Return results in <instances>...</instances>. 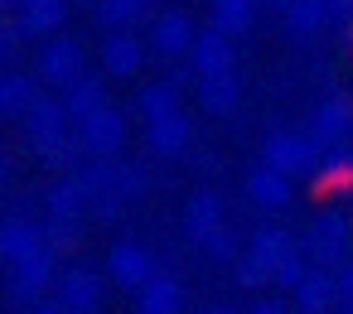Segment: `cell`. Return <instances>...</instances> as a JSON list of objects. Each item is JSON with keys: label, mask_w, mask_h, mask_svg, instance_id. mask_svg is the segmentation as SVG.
<instances>
[{"label": "cell", "mask_w": 353, "mask_h": 314, "mask_svg": "<svg viewBox=\"0 0 353 314\" xmlns=\"http://www.w3.org/2000/svg\"><path fill=\"white\" fill-rule=\"evenodd\" d=\"M25 140L34 145V155L49 169H68V165H78V155H88L83 140L73 136V116H68L63 97L59 102L54 97H39L34 102V112L25 116Z\"/></svg>", "instance_id": "1"}, {"label": "cell", "mask_w": 353, "mask_h": 314, "mask_svg": "<svg viewBox=\"0 0 353 314\" xmlns=\"http://www.w3.org/2000/svg\"><path fill=\"white\" fill-rule=\"evenodd\" d=\"M54 285H59V251H54V247H44V251L15 261V266H10V280H6L10 300L25 304V309H34Z\"/></svg>", "instance_id": "2"}, {"label": "cell", "mask_w": 353, "mask_h": 314, "mask_svg": "<svg viewBox=\"0 0 353 314\" xmlns=\"http://www.w3.org/2000/svg\"><path fill=\"white\" fill-rule=\"evenodd\" d=\"M261 160L266 165H276V169H285L290 179H314V169H319V160H324V145L310 136V131H281V136H271L266 145H261Z\"/></svg>", "instance_id": "3"}, {"label": "cell", "mask_w": 353, "mask_h": 314, "mask_svg": "<svg viewBox=\"0 0 353 314\" xmlns=\"http://www.w3.org/2000/svg\"><path fill=\"white\" fill-rule=\"evenodd\" d=\"M348 242H353V222L343 218V208H324V213L314 218L310 237H305V251H310V261H319V266L334 271V266H343Z\"/></svg>", "instance_id": "4"}, {"label": "cell", "mask_w": 353, "mask_h": 314, "mask_svg": "<svg viewBox=\"0 0 353 314\" xmlns=\"http://www.w3.org/2000/svg\"><path fill=\"white\" fill-rule=\"evenodd\" d=\"M83 189H88V213L97 218H117L126 208V193H121V165L117 160H92L78 169Z\"/></svg>", "instance_id": "5"}, {"label": "cell", "mask_w": 353, "mask_h": 314, "mask_svg": "<svg viewBox=\"0 0 353 314\" xmlns=\"http://www.w3.org/2000/svg\"><path fill=\"white\" fill-rule=\"evenodd\" d=\"M78 140H83V150H88L92 160H117L121 145H126V116L107 102V107H97L88 121H78Z\"/></svg>", "instance_id": "6"}, {"label": "cell", "mask_w": 353, "mask_h": 314, "mask_svg": "<svg viewBox=\"0 0 353 314\" xmlns=\"http://www.w3.org/2000/svg\"><path fill=\"white\" fill-rule=\"evenodd\" d=\"M88 73V54H83V44L78 39H49L44 44V54H39V83L44 87H73L78 78Z\"/></svg>", "instance_id": "7"}, {"label": "cell", "mask_w": 353, "mask_h": 314, "mask_svg": "<svg viewBox=\"0 0 353 314\" xmlns=\"http://www.w3.org/2000/svg\"><path fill=\"white\" fill-rule=\"evenodd\" d=\"M107 275H112L121 290H141V285H150V280L160 275V261H155V251L141 247V242H117L112 256H107Z\"/></svg>", "instance_id": "8"}, {"label": "cell", "mask_w": 353, "mask_h": 314, "mask_svg": "<svg viewBox=\"0 0 353 314\" xmlns=\"http://www.w3.org/2000/svg\"><path fill=\"white\" fill-rule=\"evenodd\" d=\"M150 44H155V54H165V59H189L194 44H199L194 15H189V10H160L155 25H150Z\"/></svg>", "instance_id": "9"}, {"label": "cell", "mask_w": 353, "mask_h": 314, "mask_svg": "<svg viewBox=\"0 0 353 314\" xmlns=\"http://www.w3.org/2000/svg\"><path fill=\"white\" fill-rule=\"evenodd\" d=\"M145 145H150L155 160H184L194 150V121H189V112H170V116L150 121L145 126Z\"/></svg>", "instance_id": "10"}, {"label": "cell", "mask_w": 353, "mask_h": 314, "mask_svg": "<svg viewBox=\"0 0 353 314\" xmlns=\"http://www.w3.org/2000/svg\"><path fill=\"white\" fill-rule=\"evenodd\" d=\"M44 247H49L44 222H34V218H25V213H10L6 222H0V261H6V266L34 256V251H44Z\"/></svg>", "instance_id": "11"}, {"label": "cell", "mask_w": 353, "mask_h": 314, "mask_svg": "<svg viewBox=\"0 0 353 314\" xmlns=\"http://www.w3.org/2000/svg\"><path fill=\"white\" fill-rule=\"evenodd\" d=\"M194 73L199 78H213V73H237V44L228 30H199V44H194Z\"/></svg>", "instance_id": "12"}, {"label": "cell", "mask_w": 353, "mask_h": 314, "mask_svg": "<svg viewBox=\"0 0 353 314\" xmlns=\"http://www.w3.org/2000/svg\"><path fill=\"white\" fill-rule=\"evenodd\" d=\"M54 290H59V304H63L68 314H97V309H102V275L88 271V266L63 271Z\"/></svg>", "instance_id": "13"}, {"label": "cell", "mask_w": 353, "mask_h": 314, "mask_svg": "<svg viewBox=\"0 0 353 314\" xmlns=\"http://www.w3.org/2000/svg\"><path fill=\"white\" fill-rule=\"evenodd\" d=\"M310 136L329 150V145H348V136H353V102L348 97H324L319 107H314V116H310Z\"/></svg>", "instance_id": "14"}, {"label": "cell", "mask_w": 353, "mask_h": 314, "mask_svg": "<svg viewBox=\"0 0 353 314\" xmlns=\"http://www.w3.org/2000/svg\"><path fill=\"white\" fill-rule=\"evenodd\" d=\"M290 295H295V309H300V314H329V309H339V271L310 266V275H305Z\"/></svg>", "instance_id": "15"}, {"label": "cell", "mask_w": 353, "mask_h": 314, "mask_svg": "<svg viewBox=\"0 0 353 314\" xmlns=\"http://www.w3.org/2000/svg\"><path fill=\"white\" fill-rule=\"evenodd\" d=\"M102 68H107L112 78H141V68H145V44H141L131 30H107Z\"/></svg>", "instance_id": "16"}, {"label": "cell", "mask_w": 353, "mask_h": 314, "mask_svg": "<svg viewBox=\"0 0 353 314\" xmlns=\"http://www.w3.org/2000/svg\"><path fill=\"white\" fill-rule=\"evenodd\" d=\"M247 198H252L256 208H266V213H281V208L295 198V189H290V174L261 160V165L247 174Z\"/></svg>", "instance_id": "17"}, {"label": "cell", "mask_w": 353, "mask_h": 314, "mask_svg": "<svg viewBox=\"0 0 353 314\" xmlns=\"http://www.w3.org/2000/svg\"><path fill=\"white\" fill-rule=\"evenodd\" d=\"M223 222H228V208H223L218 189H199V193L184 203V232H189V242H199V247H203Z\"/></svg>", "instance_id": "18"}, {"label": "cell", "mask_w": 353, "mask_h": 314, "mask_svg": "<svg viewBox=\"0 0 353 314\" xmlns=\"http://www.w3.org/2000/svg\"><path fill=\"white\" fill-rule=\"evenodd\" d=\"M39 102V83L30 73H0V121H25Z\"/></svg>", "instance_id": "19"}, {"label": "cell", "mask_w": 353, "mask_h": 314, "mask_svg": "<svg viewBox=\"0 0 353 314\" xmlns=\"http://www.w3.org/2000/svg\"><path fill=\"white\" fill-rule=\"evenodd\" d=\"M199 107L208 116H232L242 107V78L237 73H213V78H199Z\"/></svg>", "instance_id": "20"}, {"label": "cell", "mask_w": 353, "mask_h": 314, "mask_svg": "<svg viewBox=\"0 0 353 314\" xmlns=\"http://www.w3.org/2000/svg\"><path fill=\"white\" fill-rule=\"evenodd\" d=\"M44 208H49V222H83V213H88V189H83L78 169L63 174V179L49 189Z\"/></svg>", "instance_id": "21"}, {"label": "cell", "mask_w": 353, "mask_h": 314, "mask_svg": "<svg viewBox=\"0 0 353 314\" xmlns=\"http://www.w3.org/2000/svg\"><path fill=\"white\" fill-rule=\"evenodd\" d=\"M15 20H20L25 39L54 34V30H63V20H68V0H20Z\"/></svg>", "instance_id": "22"}, {"label": "cell", "mask_w": 353, "mask_h": 314, "mask_svg": "<svg viewBox=\"0 0 353 314\" xmlns=\"http://www.w3.org/2000/svg\"><path fill=\"white\" fill-rule=\"evenodd\" d=\"M295 247H300V237H290L285 227H256V232H252V242H247V256H252L256 266H266V271H271V280H276V266H281Z\"/></svg>", "instance_id": "23"}, {"label": "cell", "mask_w": 353, "mask_h": 314, "mask_svg": "<svg viewBox=\"0 0 353 314\" xmlns=\"http://www.w3.org/2000/svg\"><path fill=\"white\" fill-rule=\"evenodd\" d=\"M184 309V285L174 275H155L150 285L136 290V314H179Z\"/></svg>", "instance_id": "24"}, {"label": "cell", "mask_w": 353, "mask_h": 314, "mask_svg": "<svg viewBox=\"0 0 353 314\" xmlns=\"http://www.w3.org/2000/svg\"><path fill=\"white\" fill-rule=\"evenodd\" d=\"M281 15H285V34H290L295 44H305V39H314L319 30H329V10H324V0H290Z\"/></svg>", "instance_id": "25"}, {"label": "cell", "mask_w": 353, "mask_h": 314, "mask_svg": "<svg viewBox=\"0 0 353 314\" xmlns=\"http://www.w3.org/2000/svg\"><path fill=\"white\" fill-rule=\"evenodd\" d=\"M314 189H324V193L353 189V145H329L324 150V160L314 169Z\"/></svg>", "instance_id": "26"}, {"label": "cell", "mask_w": 353, "mask_h": 314, "mask_svg": "<svg viewBox=\"0 0 353 314\" xmlns=\"http://www.w3.org/2000/svg\"><path fill=\"white\" fill-rule=\"evenodd\" d=\"M63 107H68V116H73V126L78 121H88L97 107H107V87H102V78H92V73H83L73 87H63Z\"/></svg>", "instance_id": "27"}, {"label": "cell", "mask_w": 353, "mask_h": 314, "mask_svg": "<svg viewBox=\"0 0 353 314\" xmlns=\"http://www.w3.org/2000/svg\"><path fill=\"white\" fill-rule=\"evenodd\" d=\"M179 102H184V97H179V83H150V87L136 92V112H141L145 126L160 121V116H170V112H184Z\"/></svg>", "instance_id": "28"}, {"label": "cell", "mask_w": 353, "mask_h": 314, "mask_svg": "<svg viewBox=\"0 0 353 314\" xmlns=\"http://www.w3.org/2000/svg\"><path fill=\"white\" fill-rule=\"evenodd\" d=\"M208 10H213V25L237 39V34H247L252 20H256V0H213Z\"/></svg>", "instance_id": "29"}, {"label": "cell", "mask_w": 353, "mask_h": 314, "mask_svg": "<svg viewBox=\"0 0 353 314\" xmlns=\"http://www.w3.org/2000/svg\"><path fill=\"white\" fill-rule=\"evenodd\" d=\"M97 25L102 30H131L145 10H150V0H97Z\"/></svg>", "instance_id": "30"}, {"label": "cell", "mask_w": 353, "mask_h": 314, "mask_svg": "<svg viewBox=\"0 0 353 314\" xmlns=\"http://www.w3.org/2000/svg\"><path fill=\"white\" fill-rule=\"evenodd\" d=\"M203 251H208V256H213L218 266H228V261H237V256H242L247 247H242V242H237V232H232V227L223 222V227H218V232H213V237L203 242Z\"/></svg>", "instance_id": "31"}, {"label": "cell", "mask_w": 353, "mask_h": 314, "mask_svg": "<svg viewBox=\"0 0 353 314\" xmlns=\"http://www.w3.org/2000/svg\"><path fill=\"white\" fill-rule=\"evenodd\" d=\"M305 275H310V251H305V242H300V247L276 266V285H281V290H295Z\"/></svg>", "instance_id": "32"}, {"label": "cell", "mask_w": 353, "mask_h": 314, "mask_svg": "<svg viewBox=\"0 0 353 314\" xmlns=\"http://www.w3.org/2000/svg\"><path fill=\"white\" fill-rule=\"evenodd\" d=\"M324 10H329V30L353 39V0H324Z\"/></svg>", "instance_id": "33"}, {"label": "cell", "mask_w": 353, "mask_h": 314, "mask_svg": "<svg viewBox=\"0 0 353 314\" xmlns=\"http://www.w3.org/2000/svg\"><path fill=\"white\" fill-rule=\"evenodd\" d=\"M145 189H150L145 169H141V165H121V193H126V203H131V198H141Z\"/></svg>", "instance_id": "34"}, {"label": "cell", "mask_w": 353, "mask_h": 314, "mask_svg": "<svg viewBox=\"0 0 353 314\" xmlns=\"http://www.w3.org/2000/svg\"><path fill=\"white\" fill-rule=\"evenodd\" d=\"M339 314H353V271H339Z\"/></svg>", "instance_id": "35"}, {"label": "cell", "mask_w": 353, "mask_h": 314, "mask_svg": "<svg viewBox=\"0 0 353 314\" xmlns=\"http://www.w3.org/2000/svg\"><path fill=\"white\" fill-rule=\"evenodd\" d=\"M247 314H285V309H281V304H276V300H256V304H252V309H247Z\"/></svg>", "instance_id": "36"}, {"label": "cell", "mask_w": 353, "mask_h": 314, "mask_svg": "<svg viewBox=\"0 0 353 314\" xmlns=\"http://www.w3.org/2000/svg\"><path fill=\"white\" fill-rule=\"evenodd\" d=\"M30 314H68V309H63V304H34Z\"/></svg>", "instance_id": "37"}, {"label": "cell", "mask_w": 353, "mask_h": 314, "mask_svg": "<svg viewBox=\"0 0 353 314\" xmlns=\"http://www.w3.org/2000/svg\"><path fill=\"white\" fill-rule=\"evenodd\" d=\"M6 179H15V165H10L6 155H0V184H6Z\"/></svg>", "instance_id": "38"}, {"label": "cell", "mask_w": 353, "mask_h": 314, "mask_svg": "<svg viewBox=\"0 0 353 314\" xmlns=\"http://www.w3.org/2000/svg\"><path fill=\"white\" fill-rule=\"evenodd\" d=\"M20 10V0H0V15H15Z\"/></svg>", "instance_id": "39"}, {"label": "cell", "mask_w": 353, "mask_h": 314, "mask_svg": "<svg viewBox=\"0 0 353 314\" xmlns=\"http://www.w3.org/2000/svg\"><path fill=\"white\" fill-rule=\"evenodd\" d=\"M203 314H237V309H232V304H208Z\"/></svg>", "instance_id": "40"}, {"label": "cell", "mask_w": 353, "mask_h": 314, "mask_svg": "<svg viewBox=\"0 0 353 314\" xmlns=\"http://www.w3.org/2000/svg\"><path fill=\"white\" fill-rule=\"evenodd\" d=\"M266 6H276V10H285V6H290V0H266Z\"/></svg>", "instance_id": "41"}, {"label": "cell", "mask_w": 353, "mask_h": 314, "mask_svg": "<svg viewBox=\"0 0 353 314\" xmlns=\"http://www.w3.org/2000/svg\"><path fill=\"white\" fill-rule=\"evenodd\" d=\"M83 6H97V0H83Z\"/></svg>", "instance_id": "42"}]
</instances>
